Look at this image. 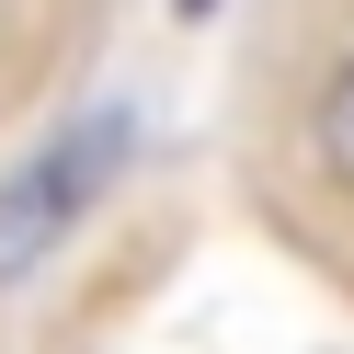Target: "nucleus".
Here are the masks:
<instances>
[{
    "instance_id": "obj_1",
    "label": "nucleus",
    "mask_w": 354,
    "mask_h": 354,
    "mask_svg": "<svg viewBox=\"0 0 354 354\" xmlns=\"http://www.w3.org/2000/svg\"><path fill=\"white\" fill-rule=\"evenodd\" d=\"M115 160H126V126H115V115H92V126H69L46 160H24L12 183H0V286L35 274V263H46L57 240L92 217V194L115 183Z\"/></svg>"
},
{
    "instance_id": "obj_2",
    "label": "nucleus",
    "mask_w": 354,
    "mask_h": 354,
    "mask_svg": "<svg viewBox=\"0 0 354 354\" xmlns=\"http://www.w3.org/2000/svg\"><path fill=\"white\" fill-rule=\"evenodd\" d=\"M308 149H320L331 183H354V57L320 80V115H308Z\"/></svg>"
}]
</instances>
